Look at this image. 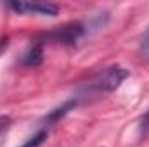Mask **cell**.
<instances>
[{"mask_svg": "<svg viewBox=\"0 0 149 147\" xmlns=\"http://www.w3.org/2000/svg\"><path fill=\"white\" fill-rule=\"evenodd\" d=\"M85 33H87L85 24L73 23V24H66V26H63L59 30H54V31L47 33L45 42H56V43H63V45H74Z\"/></svg>", "mask_w": 149, "mask_h": 147, "instance_id": "cell-3", "label": "cell"}, {"mask_svg": "<svg viewBox=\"0 0 149 147\" xmlns=\"http://www.w3.org/2000/svg\"><path fill=\"white\" fill-rule=\"evenodd\" d=\"M139 133H141L142 139H149V111L139 121Z\"/></svg>", "mask_w": 149, "mask_h": 147, "instance_id": "cell-7", "label": "cell"}, {"mask_svg": "<svg viewBox=\"0 0 149 147\" xmlns=\"http://www.w3.org/2000/svg\"><path fill=\"white\" fill-rule=\"evenodd\" d=\"M49 132H50V126H47L45 123H40L37 133H35V135H31V137H30V139H28V140H26L21 147H40L45 140H47Z\"/></svg>", "mask_w": 149, "mask_h": 147, "instance_id": "cell-4", "label": "cell"}, {"mask_svg": "<svg viewBox=\"0 0 149 147\" xmlns=\"http://www.w3.org/2000/svg\"><path fill=\"white\" fill-rule=\"evenodd\" d=\"M9 9H12L16 14H23V16H57L59 14V7L56 3L50 2H9L7 3Z\"/></svg>", "mask_w": 149, "mask_h": 147, "instance_id": "cell-2", "label": "cell"}, {"mask_svg": "<svg viewBox=\"0 0 149 147\" xmlns=\"http://www.w3.org/2000/svg\"><path fill=\"white\" fill-rule=\"evenodd\" d=\"M141 52L144 54V57H148L149 59V31L144 35L142 42H141Z\"/></svg>", "mask_w": 149, "mask_h": 147, "instance_id": "cell-8", "label": "cell"}, {"mask_svg": "<svg viewBox=\"0 0 149 147\" xmlns=\"http://www.w3.org/2000/svg\"><path fill=\"white\" fill-rule=\"evenodd\" d=\"M42 45H33L26 54H24V64H28V66H37L40 64V61H42Z\"/></svg>", "mask_w": 149, "mask_h": 147, "instance_id": "cell-5", "label": "cell"}, {"mask_svg": "<svg viewBox=\"0 0 149 147\" xmlns=\"http://www.w3.org/2000/svg\"><path fill=\"white\" fill-rule=\"evenodd\" d=\"M10 125H12V121L9 116H0V147H5V139L9 135Z\"/></svg>", "mask_w": 149, "mask_h": 147, "instance_id": "cell-6", "label": "cell"}, {"mask_svg": "<svg viewBox=\"0 0 149 147\" xmlns=\"http://www.w3.org/2000/svg\"><path fill=\"white\" fill-rule=\"evenodd\" d=\"M127 78H128V71L123 66L120 64L108 66L92 74L87 80V83L80 87V97H99L104 94H111Z\"/></svg>", "mask_w": 149, "mask_h": 147, "instance_id": "cell-1", "label": "cell"}]
</instances>
